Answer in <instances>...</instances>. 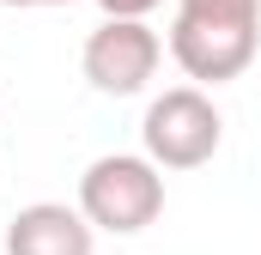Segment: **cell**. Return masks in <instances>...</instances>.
Returning <instances> with one entry per match:
<instances>
[{
	"label": "cell",
	"mask_w": 261,
	"mask_h": 255,
	"mask_svg": "<svg viewBox=\"0 0 261 255\" xmlns=\"http://www.w3.org/2000/svg\"><path fill=\"white\" fill-rule=\"evenodd\" d=\"M79 213L91 231L134 237L164 213V170L146 152H103L79 176Z\"/></svg>",
	"instance_id": "obj_2"
},
{
	"label": "cell",
	"mask_w": 261,
	"mask_h": 255,
	"mask_svg": "<svg viewBox=\"0 0 261 255\" xmlns=\"http://www.w3.org/2000/svg\"><path fill=\"white\" fill-rule=\"evenodd\" d=\"M6 255H97V231L67 200H31L6 225Z\"/></svg>",
	"instance_id": "obj_5"
},
{
	"label": "cell",
	"mask_w": 261,
	"mask_h": 255,
	"mask_svg": "<svg viewBox=\"0 0 261 255\" xmlns=\"http://www.w3.org/2000/svg\"><path fill=\"white\" fill-rule=\"evenodd\" d=\"M164 61V37L146 18H103L85 49H79V73L91 79V91L103 97H134L152 85V73Z\"/></svg>",
	"instance_id": "obj_4"
},
{
	"label": "cell",
	"mask_w": 261,
	"mask_h": 255,
	"mask_svg": "<svg viewBox=\"0 0 261 255\" xmlns=\"http://www.w3.org/2000/svg\"><path fill=\"white\" fill-rule=\"evenodd\" d=\"M140 146L158 170H200L213 164V152L225 146V116L200 85H170L146 104Z\"/></svg>",
	"instance_id": "obj_3"
},
{
	"label": "cell",
	"mask_w": 261,
	"mask_h": 255,
	"mask_svg": "<svg viewBox=\"0 0 261 255\" xmlns=\"http://www.w3.org/2000/svg\"><path fill=\"white\" fill-rule=\"evenodd\" d=\"M103 6V18H146L152 6H164V0H97Z\"/></svg>",
	"instance_id": "obj_6"
},
{
	"label": "cell",
	"mask_w": 261,
	"mask_h": 255,
	"mask_svg": "<svg viewBox=\"0 0 261 255\" xmlns=\"http://www.w3.org/2000/svg\"><path fill=\"white\" fill-rule=\"evenodd\" d=\"M0 6H67V0H0Z\"/></svg>",
	"instance_id": "obj_7"
},
{
	"label": "cell",
	"mask_w": 261,
	"mask_h": 255,
	"mask_svg": "<svg viewBox=\"0 0 261 255\" xmlns=\"http://www.w3.org/2000/svg\"><path fill=\"white\" fill-rule=\"evenodd\" d=\"M261 55V0H176L170 61L195 85H231Z\"/></svg>",
	"instance_id": "obj_1"
}]
</instances>
